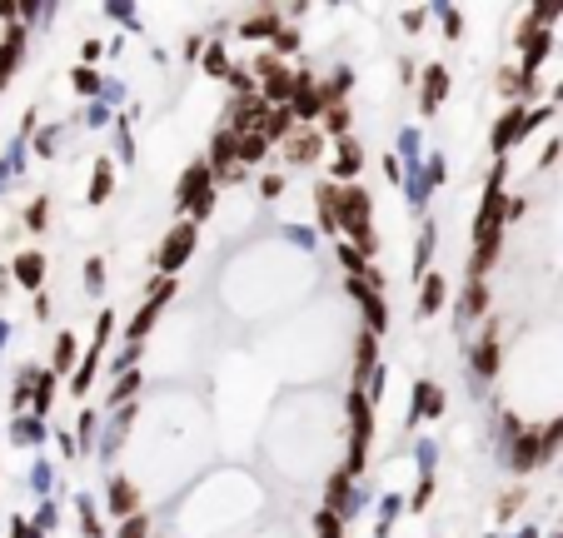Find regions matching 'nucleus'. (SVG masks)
Masks as SVG:
<instances>
[{
  "label": "nucleus",
  "instance_id": "0eeeda50",
  "mask_svg": "<svg viewBox=\"0 0 563 538\" xmlns=\"http://www.w3.org/2000/svg\"><path fill=\"white\" fill-rule=\"evenodd\" d=\"M315 149H319V135H295V140H289V160H315Z\"/></svg>",
  "mask_w": 563,
  "mask_h": 538
},
{
  "label": "nucleus",
  "instance_id": "20e7f679",
  "mask_svg": "<svg viewBox=\"0 0 563 538\" xmlns=\"http://www.w3.org/2000/svg\"><path fill=\"white\" fill-rule=\"evenodd\" d=\"M444 90H449V70L434 65V70H429V90H424V110H434V105L444 100Z\"/></svg>",
  "mask_w": 563,
  "mask_h": 538
},
{
  "label": "nucleus",
  "instance_id": "39448f33",
  "mask_svg": "<svg viewBox=\"0 0 563 538\" xmlns=\"http://www.w3.org/2000/svg\"><path fill=\"white\" fill-rule=\"evenodd\" d=\"M474 364H478V374H493V364H498V344H493V329L484 334V344L474 349Z\"/></svg>",
  "mask_w": 563,
  "mask_h": 538
},
{
  "label": "nucleus",
  "instance_id": "9d476101",
  "mask_svg": "<svg viewBox=\"0 0 563 538\" xmlns=\"http://www.w3.org/2000/svg\"><path fill=\"white\" fill-rule=\"evenodd\" d=\"M70 359H75V339H70V334H60V344H55V369H65Z\"/></svg>",
  "mask_w": 563,
  "mask_h": 538
},
{
  "label": "nucleus",
  "instance_id": "6e6552de",
  "mask_svg": "<svg viewBox=\"0 0 563 538\" xmlns=\"http://www.w3.org/2000/svg\"><path fill=\"white\" fill-rule=\"evenodd\" d=\"M439 299H444V279H439V274H429V284H424V314L439 309Z\"/></svg>",
  "mask_w": 563,
  "mask_h": 538
},
{
  "label": "nucleus",
  "instance_id": "1a4fd4ad",
  "mask_svg": "<svg viewBox=\"0 0 563 538\" xmlns=\"http://www.w3.org/2000/svg\"><path fill=\"white\" fill-rule=\"evenodd\" d=\"M15 50H20V35H10L6 50H0V85H6V75H10V65H15Z\"/></svg>",
  "mask_w": 563,
  "mask_h": 538
},
{
  "label": "nucleus",
  "instance_id": "423d86ee",
  "mask_svg": "<svg viewBox=\"0 0 563 538\" xmlns=\"http://www.w3.org/2000/svg\"><path fill=\"white\" fill-rule=\"evenodd\" d=\"M110 508L115 513H135V488L125 479H115V488H110Z\"/></svg>",
  "mask_w": 563,
  "mask_h": 538
},
{
  "label": "nucleus",
  "instance_id": "ddd939ff",
  "mask_svg": "<svg viewBox=\"0 0 563 538\" xmlns=\"http://www.w3.org/2000/svg\"><path fill=\"white\" fill-rule=\"evenodd\" d=\"M264 130H269V135H284V130H289V110H279L275 120H269V125H264Z\"/></svg>",
  "mask_w": 563,
  "mask_h": 538
},
{
  "label": "nucleus",
  "instance_id": "f257e3e1",
  "mask_svg": "<svg viewBox=\"0 0 563 538\" xmlns=\"http://www.w3.org/2000/svg\"><path fill=\"white\" fill-rule=\"evenodd\" d=\"M255 70L264 75V90H269V95H275V100H284L289 90H295V75H289V70L279 65V60H275V55H259V65H255Z\"/></svg>",
  "mask_w": 563,
  "mask_h": 538
},
{
  "label": "nucleus",
  "instance_id": "9b49d317",
  "mask_svg": "<svg viewBox=\"0 0 563 538\" xmlns=\"http://www.w3.org/2000/svg\"><path fill=\"white\" fill-rule=\"evenodd\" d=\"M240 155H244V160H259V155H264V135H244V140H240Z\"/></svg>",
  "mask_w": 563,
  "mask_h": 538
},
{
  "label": "nucleus",
  "instance_id": "f03ea898",
  "mask_svg": "<svg viewBox=\"0 0 563 538\" xmlns=\"http://www.w3.org/2000/svg\"><path fill=\"white\" fill-rule=\"evenodd\" d=\"M190 234H195L190 225H180V229H175V240H170V245H164V254H160V265H164V269H175V265L184 260V254H190V245H195V240H190Z\"/></svg>",
  "mask_w": 563,
  "mask_h": 538
},
{
  "label": "nucleus",
  "instance_id": "7ed1b4c3",
  "mask_svg": "<svg viewBox=\"0 0 563 538\" xmlns=\"http://www.w3.org/2000/svg\"><path fill=\"white\" fill-rule=\"evenodd\" d=\"M15 274H20V284H40V274H45V260H40V254H20L15 260Z\"/></svg>",
  "mask_w": 563,
  "mask_h": 538
},
{
  "label": "nucleus",
  "instance_id": "f8f14e48",
  "mask_svg": "<svg viewBox=\"0 0 563 538\" xmlns=\"http://www.w3.org/2000/svg\"><path fill=\"white\" fill-rule=\"evenodd\" d=\"M105 189H110V169H105V165H100V175H95V195H90V200L100 205V200H105Z\"/></svg>",
  "mask_w": 563,
  "mask_h": 538
}]
</instances>
